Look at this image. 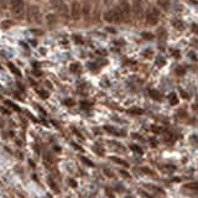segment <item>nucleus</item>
Instances as JSON below:
<instances>
[{
  "label": "nucleus",
  "mask_w": 198,
  "mask_h": 198,
  "mask_svg": "<svg viewBox=\"0 0 198 198\" xmlns=\"http://www.w3.org/2000/svg\"><path fill=\"white\" fill-rule=\"evenodd\" d=\"M12 14L17 17H21L25 11V3L24 0H10Z\"/></svg>",
  "instance_id": "nucleus-2"
},
{
  "label": "nucleus",
  "mask_w": 198,
  "mask_h": 198,
  "mask_svg": "<svg viewBox=\"0 0 198 198\" xmlns=\"http://www.w3.org/2000/svg\"><path fill=\"white\" fill-rule=\"evenodd\" d=\"M73 38H74V41H76L77 44H83V40H82L81 36H73Z\"/></svg>",
  "instance_id": "nucleus-24"
},
{
  "label": "nucleus",
  "mask_w": 198,
  "mask_h": 198,
  "mask_svg": "<svg viewBox=\"0 0 198 198\" xmlns=\"http://www.w3.org/2000/svg\"><path fill=\"white\" fill-rule=\"evenodd\" d=\"M168 0H158V5L160 6H162L163 9H167V6H168Z\"/></svg>",
  "instance_id": "nucleus-17"
},
{
  "label": "nucleus",
  "mask_w": 198,
  "mask_h": 198,
  "mask_svg": "<svg viewBox=\"0 0 198 198\" xmlns=\"http://www.w3.org/2000/svg\"><path fill=\"white\" fill-rule=\"evenodd\" d=\"M9 68L11 69V72L14 73V74H17V76H21V73H20V71H19V69L16 68V67H15V66L12 65V63H9Z\"/></svg>",
  "instance_id": "nucleus-13"
},
{
  "label": "nucleus",
  "mask_w": 198,
  "mask_h": 198,
  "mask_svg": "<svg viewBox=\"0 0 198 198\" xmlns=\"http://www.w3.org/2000/svg\"><path fill=\"white\" fill-rule=\"evenodd\" d=\"M185 188H190V190H196L198 191V183H188L185 186Z\"/></svg>",
  "instance_id": "nucleus-16"
},
{
  "label": "nucleus",
  "mask_w": 198,
  "mask_h": 198,
  "mask_svg": "<svg viewBox=\"0 0 198 198\" xmlns=\"http://www.w3.org/2000/svg\"><path fill=\"white\" fill-rule=\"evenodd\" d=\"M131 11L136 17H141L144 14V5H142L141 0H134L133 6H131Z\"/></svg>",
  "instance_id": "nucleus-5"
},
{
  "label": "nucleus",
  "mask_w": 198,
  "mask_h": 198,
  "mask_svg": "<svg viewBox=\"0 0 198 198\" xmlns=\"http://www.w3.org/2000/svg\"><path fill=\"white\" fill-rule=\"evenodd\" d=\"M163 168L167 170V171H175V170H176V167H175V166H165Z\"/></svg>",
  "instance_id": "nucleus-27"
},
{
  "label": "nucleus",
  "mask_w": 198,
  "mask_h": 198,
  "mask_svg": "<svg viewBox=\"0 0 198 198\" xmlns=\"http://www.w3.org/2000/svg\"><path fill=\"white\" fill-rule=\"evenodd\" d=\"M82 161L84 162V163H88L89 166H94V165H93V162L90 161V160H88V158H85V157H82Z\"/></svg>",
  "instance_id": "nucleus-23"
},
{
  "label": "nucleus",
  "mask_w": 198,
  "mask_h": 198,
  "mask_svg": "<svg viewBox=\"0 0 198 198\" xmlns=\"http://www.w3.org/2000/svg\"><path fill=\"white\" fill-rule=\"evenodd\" d=\"M81 12H82V15H83L84 17L89 16V14H90V4H89L88 1H85L84 4L81 6Z\"/></svg>",
  "instance_id": "nucleus-9"
},
{
  "label": "nucleus",
  "mask_w": 198,
  "mask_h": 198,
  "mask_svg": "<svg viewBox=\"0 0 198 198\" xmlns=\"http://www.w3.org/2000/svg\"><path fill=\"white\" fill-rule=\"evenodd\" d=\"M69 69L72 71V72H77L78 69H79V66L76 65V63H73V65H71V67H69Z\"/></svg>",
  "instance_id": "nucleus-21"
},
{
  "label": "nucleus",
  "mask_w": 198,
  "mask_h": 198,
  "mask_svg": "<svg viewBox=\"0 0 198 198\" xmlns=\"http://www.w3.org/2000/svg\"><path fill=\"white\" fill-rule=\"evenodd\" d=\"M168 99H170V102H171V104H172V105H176V104H177L178 99H177V97H176V94H175V93H171L170 97H168Z\"/></svg>",
  "instance_id": "nucleus-14"
},
{
  "label": "nucleus",
  "mask_w": 198,
  "mask_h": 198,
  "mask_svg": "<svg viewBox=\"0 0 198 198\" xmlns=\"http://www.w3.org/2000/svg\"><path fill=\"white\" fill-rule=\"evenodd\" d=\"M105 1V4H110V3H112V0H104Z\"/></svg>",
  "instance_id": "nucleus-36"
},
{
  "label": "nucleus",
  "mask_w": 198,
  "mask_h": 198,
  "mask_svg": "<svg viewBox=\"0 0 198 198\" xmlns=\"http://www.w3.org/2000/svg\"><path fill=\"white\" fill-rule=\"evenodd\" d=\"M71 183H72V186H73V187H74V186H76V182H74V181H73V180H71Z\"/></svg>",
  "instance_id": "nucleus-35"
},
{
  "label": "nucleus",
  "mask_w": 198,
  "mask_h": 198,
  "mask_svg": "<svg viewBox=\"0 0 198 198\" xmlns=\"http://www.w3.org/2000/svg\"><path fill=\"white\" fill-rule=\"evenodd\" d=\"M81 15H82L81 5L78 4V3H73L72 6H71V16H72V19L78 20V19L81 17Z\"/></svg>",
  "instance_id": "nucleus-8"
},
{
  "label": "nucleus",
  "mask_w": 198,
  "mask_h": 198,
  "mask_svg": "<svg viewBox=\"0 0 198 198\" xmlns=\"http://www.w3.org/2000/svg\"><path fill=\"white\" fill-rule=\"evenodd\" d=\"M118 8H119V10H120L121 15H123V17H124V20L130 16V14H131V8H130V5H129L128 1H121L120 5H119Z\"/></svg>",
  "instance_id": "nucleus-7"
},
{
  "label": "nucleus",
  "mask_w": 198,
  "mask_h": 198,
  "mask_svg": "<svg viewBox=\"0 0 198 198\" xmlns=\"http://www.w3.org/2000/svg\"><path fill=\"white\" fill-rule=\"evenodd\" d=\"M150 95L154 98V99H156V100H160V99H161V94L158 93V92H156V90H150Z\"/></svg>",
  "instance_id": "nucleus-12"
},
{
  "label": "nucleus",
  "mask_w": 198,
  "mask_h": 198,
  "mask_svg": "<svg viewBox=\"0 0 198 198\" xmlns=\"http://www.w3.org/2000/svg\"><path fill=\"white\" fill-rule=\"evenodd\" d=\"M46 20H47V22H49L50 25H53L55 22H56L57 19H56V16H55L53 14H49V15L46 16Z\"/></svg>",
  "instance_id": "nucleus-11"
},
{
  "label": "nucleus",
  "mask_w": 198,
  "mask_h": 198,
  "mask_svg": "<svg viewBox=\"0 0 198 198\" xmlns=\"http://www.w3.org/2000/svg\"><path fill=\"white\" fill-rule=\"evenodd\" d=\"M6 104H9V105H10V107H11V108H14V109H16V110H20V109H19V107H16V105H15V104H12L11 102L6 100Z\"/></svg>",
  "instance_id": "nucleus-26"
},
{
  "label": "nucleus",
  "mask_w": 198,
  "mask_h": 198,
  "mask_svg": "<svg viewBox=\"0 0 198 198\" xmlns=\"http://www.w3.org/2000/svg\"><path fill=\"white\" fill-rule=\"evenodd\" d=\"M28 19L30 21L32 22H40L41 21V12H40V9L37 8L36 5H31L28 8Z\"/></svg>",
  "instance_id": "nucleus-4"
},
{
  "label": "nucleus",
  "mask_w": 198,
  "mask_h": 198,
  "mask_svg": "<svg viewBox=\"0 0 198 198\" xmlns=\"http://www.w3.org/2000/svg\"><path fill=\"white\" fill-rule=\"evenodd\" d=\"M142 171H144V172H146V173H150V175H155V173H154V171L149 170V168H146V167H144V168H142Z\"/></svg>",
  "instance_id": "nucleus-28"
},
{
  "label": "nucleus",
  "mask_w": 198,
  "mask_h": 198,
  "mask_svg": "<svg viewBox=\"0 0 198 198\" xmlns=\"http://www.w3.org/2000/svg\"><path fill=\"white\" fill-rule=\"evenodd\" d=\"M65 103H66V104H68L69 107H72V105L74 104V103H73V100H72V99H66V100H65Z\"/></svg>",
  "instance_id": "nucleus-29"
},
{
  "label": "nucleus",
  "mask_w": 198,
  "mask_h": 198,
  "mask_svg": "<svg viewBox=\"0 0 198 198\" xmlns=\"http://www.w3.org/2000/svg\"><path fill=\"white\" fill-rule=\"evenodd\" d=\"M158 17H160V12L156 8H150L147 14H146V21L147 24L150 25H155L158 21Z\"/></svg>",
  "instance_id": "nucleus-3"
},
{
  "label": "nucleus",
  "mask_w": 198,
  "mask_h": 198,
  "mask_svg": "<svg viewBox=\"0 0 198 198\" xmlns=\"http://www.w3.org/2000/svg\"><path fill=\"white\" fill-rule=\"evenodd\" d=\"M3 26H4V27H6V26H11V21H4V24H3Z\"/></svg>",
  "instance_id": "nucleus-30"
},
{
  "label": "nucleus",
  "mask_w": 198,
  "mask_h": 198,
  "mask_svg": "<svg viewBox=\"0 0 198 198\" xmlns=\"http://www.w3.org/2000/svg\"><path fill=\"white\" fill-rule=\"evenodd\" d=\"M151 130H152V131H155V133H160L162 129L160 128V126H152V128H151Z\"/></svg>",
  "instance_id": "nucleus-25"
},
{
  "label": "nucleus",
  "mask_w": 198,
  "mask_h": 198,
  "mask_svg": "<svg viewBox=\"0 0 198 198\" xmlns=\"http://www.w3.org/2000/svg\"><path fill=\"white\" fill-rule=\"evenodd\" d=\"M107 31H110V32H112V33H114V32H115V30H114V28H110V27H108V28H107Z\"/></svg>",
  "instance_id": "nucleus-33"
},
{
  "label": "nucleus",
  "mask_w": 198,
  "mask_h": 198,
  "mask_svg": "<svg viewBox=\"0 0 198 198\" xmlns=\"http://www.w3.org/2000/svg\"><path fill=\"white\" fill-rule=\"evenodd\" d=\"M156 65H157V66H163V65H165V60H163L162 57H158L157 60H156Z\"/></svg>",
  "instance_id": "nucleus-20"
},
{
  "label": "nucleus",
  "mask_w": 198,
  "mask_h": 198,
  "mask_svg": "<svg viewBox=\"0 0 198 198\" xmlns=\"http://www.w3.org/2000/svg\"><path fill=\"white\" fill-rule=\"evenodd\" d=\"M130 147H131V150H134V151H136V152H138V154H140V155L142 154V149H141V147H140V146H136V145H131V146H130Z\"/></svg>",
  "instance_id": "nucleus-18"
},
{
  "label": "nucleus",
  "mask_w": 198,
  "mask_h": 198,
  "mask_svg": "<svg viewBox=\"0 0 198 198\" xmlns=\"http://www.w3.org/2000/svg\"><path fill=\"white\" fill-rule=\"evenodd\" d=\"M120 173L123 175V176H124V177H128V178L130 177V175L128 173V172H125V171H120Z\"/></svg>",
  "instance_id": "nucleus-31"
},
{
  "label": "nucleus",
  "mask_w": 198,
  "mask_h": 198,
  "mask_svg": "<svg viewBox=\"0 0 198 198\" xmlns=\"http://www.w3.org/2000/svg\"><path fill=\"white\" fill-rule=\"evenodd\" d=\"M50 1H51V5H52L53 8L62 12V15L66 16V15L68 14V8H67V5L63 3V0H50Z\"/></svg>",
  "instance_id": "nucleus-6"
},
{
  "label": "nucleus",
  "mask_w": 198,
  "mask_h": 198,
  "mask_svg": "<svg viewBox=\"0 0 198 198\" xmlns=\"http://www.w3.org/2000/svg\"><path fill=\"white\" fill-rule=\"evenodd\" d=\"M142 37L146 38V40H151V38H154V35L149 32H142Z\"/></svg>",
  "instance_id": "nucleus-19"
},
{
  "label": "nucleus",
  "mask_w": 198,
  "mask_h": 198,
  "mask_svg": "<svg viewBox=\"0 0 198 198\" xmlns=\"http://www.w3.org/2000/svg\"><path fill=\"white\" fill-rule=\"evenodd\" d=\"M151 144H152L151 146H154V147L156 146V141H155V140H151Z\"/></svg>",
  "instance_id": "nucleus-34"
},
{
  "label": "nucleus",
  "mask_w": 198,
  "mask_h": 198,
  "mask_svg": "<svg viewBox=\"0 0 198 198\" xmlns=\"http://www.w3.org/2000/svg\"><path fill=\"white\" fill-rule=\"evenodd\" d=\"M129 113H131V114H142V109H130Z\"/></svg>",
  "instance_id": "nucleus-22"
},
{
  "label": "nucleus",
  "mask_w": 198,
  "mask_h": 198,
  "mask_svg": "<svg viewBox=\"0 0 198 198\" xmlns=\"http://www.w3.org/2000/svg\"><path fill=\"white\" fill-rule=\"evenodd\" d=\"M103 19H104L107 22H120V21L124 20V17L121 15L119 8L112 9V10H108L103 14Z\"/></svg>",
  "instance_id": "nucleus-1"
},
{
  "label": "nucleus",
  "mask_w": 198,
  "mask_h": 198,
  "mask_svg": "<svg viewBox=\"0 0 198 198\" xmlns=\"http://www.w3.org/2000/svg\"><path fill=\"white\" fill-rule=\"evenodd\" d=\"M38 93L41 94V97H42V98H47V97H49V95H47V93H45V92H42V90H40Z\"/></svg>",
  "instance_id": "nucleus-32"
},
{
  "label": "nucleus",
  "mask_w": 198,
  "mask_h": 198,
  "mask_svg": "<svg viewBox=\"0 0 198 198\" xmlns=\"http://www.w3.org/2000/svg\"><path fill=\"white\" fill-rule=\"evenodd\" d=\"M104 129L107 130V131H109V133L114 134V135H117V136H120V135H119V134H120V133H119V131H117V130L114 129L113 126H105Z\"/></svg>",
  "instance_id": "nucleus-15"
},
{
  "label": "nucleus",
  "mask_w": 198,
  "mask_h": 198,
  "mask_svg": "<svg viewBox=\"0 0 198 198\" xmlns=\"http://www.w3.org/2000/svg\"><path fill=\"white\" fill-rule=\"evenodd\" d=\"M110 160L112 161H114V162H117V163H119V165H121V166H125V167H128V162L126 161H124V160H121V158H119V157H110Z\"/></svg>",
  "instance_id": "nucleus-10"
}]
</instances>
